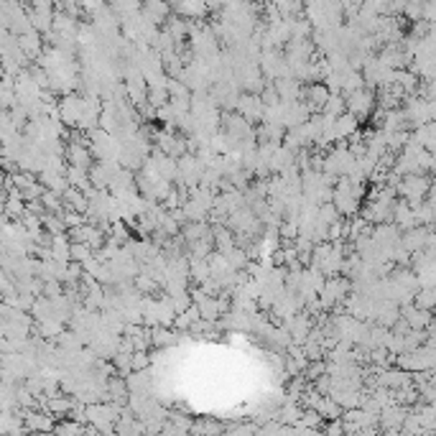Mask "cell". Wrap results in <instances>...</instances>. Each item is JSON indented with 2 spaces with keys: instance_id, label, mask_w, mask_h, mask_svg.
Masks as SVG:
<instances>
[{
  "instance_id": "obj_2",
  "label": "cell",
  "mask_w": 436,
  "mask_h": 436,
  "mask_svg": "<svg viewBox=\"0 0 436 436\" xmlns=\"http://www.w3.org/2000/svg\"><path fill=\"white\" fill-rule=\"evenodd\" d=\"M426 192H429V179L421 176L419 171L408 174V176L403 179V184H400V194H403L406 202H411V204H421Z\"/></svg>"
},
{
  "instance_id": "obj_8",
  "label": "cell",
  "mask_w": 436,
  "mask_h": 436,
  "mask_svg": "<svg viewBox=\"0 0 436 436\" xmlns=\"http://www.w3.org/2000/svg\"><path fill=\"white\" fill-rule=\"evenodd\" d=\"M416 306L421 309H436V289H423L416 296Z\"/></svg>"
},
{
  "instance_id": "obj_3",
  "label": "cell",
  "mask_w": 436,
  "mask_h": 436,
  "mask_svg": "<svg viewBox=\"0 0 436 436\" xmlns=\"http://www.w3.org/2000/svg\"><path fill=\"white\" fill-rule=\"evenodd\" d=\"M347 289H349V283L345 281V278H329V281L322 286V306H334L337 301H342L345 299V294H347Z\"/></svg>"
},
{
  "instance_id": "obj_11",
  "label": "cell",
  "mask_w": 436,
  "mask_h": 436,
  "mask_svg": "<svg viewBox=\"0 0 436 436\" xmlns=\"http://www.w3.org/2000/svg\"><path fill=\"white\" fill-rule=\"evenodd\" d=\"M194 431H220V426H217V423H204V421H200V423H194Z\"/></svg>"
},
{
  "instance_id": "obj_9",
  "label": "cell",
  "mask_w": 436,
  "mask_h": 436,
  "mask_svg": "<svg viewBox=\"0 0 436 436\" xmlns=\"http://www.w3.org/2000/svg\"><path fill=\"white\" fill-rule=\"evenodd\" d=\"M174 342H176V334L169 332V329H158V332L153 334V345H158V347H161V345H174Z\"/></svg>"
},
{
  "instance_id": "obj_5",
  "label": "cell",
  "mask_w": 436,
  "mask_h": 436,
  "mask_svg": "<svg viewBox=\"0 0 436 436\" xmlns=\"http://www.w3.org/2000/svg\"><path fill=\"white\" fill-rule=\"evenodd\" d=\"M360 126V118H355L352 112H342L340 118L334 120V141H347L352 138Z\"/></svg>"
},
{
  "instance_id": "obj_10",
  "label": "cell",
  "mask_w": 436,
  "mask_h": 436,
  "mask_svg": "<svg viewBox=\"0 0 436 436\" xmlns=\"http://www.w3.org/2000/svg\"><path fill=\"white\" fill-rule=\"evenodd\" d=\"M148 365V355L141 352V349H135L133 352V370H143Z\"/></svg>"
},
{
  "instance_id": "obj_7",
  "label": "cell",
  "mask_w": 436,
  "mask_h": 436,
  "mask_svg": "<svg viewBox=\"0 0 436 436\" xmlns=\"http://www.w3.org/2000/svg\"><path fill=\"white\" fill-rule=\"evenodd\" d=\"M26 423H29V431H36V429L52 431V429H57V426H54V414H49V416L29 414L26 416Z\"/></svg>"
},
{
  "instance_id": "obj_1",
  "label": "cell",
  "mask_w": 436,
  "mask_h": 436,
  "mask_svg": "<svg viewBox=\"0 0 436 436\" xmlns=\"http://www.w3.org/2000/svg\"><path fill=\"white\" fill-rule=\"evenodd\" d=\"M345 100H347V112H352V115L360 118V120L368 118L377 105V97H375V92H373L370 84H365V87H360V89H355V92L345 95Z\"/></svg>"
},
{
  "instance_id": "obj_12",
  "label": "cell",
  "mask_w": 436,
  "mask_h": 436,
  "mask_svg": "<svg viewBox=\"0 0 436 436\" xmlns=\"http://www.w3.org/2000/svg\"><path fill=\"white\" fill-rule=\"evenodd\" d=\"M431 342H434V345H436V324L431 326Z\"/></svg>"
},
{
  "instance_id": "obj_4",
  "label": "cell",
  "mask_w": 436,
  "mask_h": 436,
  "mask_svg": "<svg viewBox=\"0 0 436 436\" xmlns=\"http://www.w3.org/2000/svg\"><path fill=\"white\" fill-rule=\"evenodd\" d=\"M329 97H332V89L326 87V84H309V87H303V103L309 105L311 110H324L326 103H329Z\"/></svg>"
},
{
  "instance_id": "obj_6",
  "label": "cell",
  "mask_w": 436,
  "mask_h": 436,
  "mask_svg": "<svg viewBox=\"0 0 436 436\" xmlns=\"http://www.w3.org/2000/svg\"><path fill=\"white\" fill-rule=\"evenodd\" d=\"M18 44H21V49L26 52L29 59H36V57H41V52H44V46H41V31H36V29L18 36Z\"/></svg>"
}]
</instances>
